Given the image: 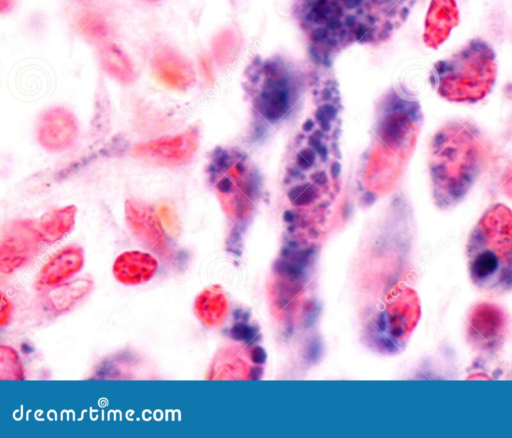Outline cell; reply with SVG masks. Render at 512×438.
<instances>
[{
  "instance_id": "4",
  "label": "cell",
  "mask_w": 512,
  "mask_h": 438,
  "mask_svg": "<svg viewBox=\"0 0 512 438\" xmlns=\"http://www.w3.org/2000/svg\"><path fill=\"white\" fill-rule=\"evenodd\" d=\"M496 76L493 47L481 38H473L450 56L437 61L430 71L429 81L446 101L472 104L490 93Z\"/></svg>"
},
{
  "instance_id": "9",
  "label": "cell",
  "mask_w": 512,
  "mask_h": 438,
  "mask_svg": "<svg viewBox=\"0 0 512 438\" xmlns=\"http://www.w3.org/2000/svg\"><path fill=\"white\" fill-rule=\"evenodd\" d=\"M77 132L76 118L63 107L45 111L40 116L36 128L38 142L49 150H60L69 146Z\"/></svg>"
},
{
  "instance_id": "21",
  "label": "cell",
  "mask_w": 512,
  "mask_h": 438,
  "mask_svg": "<svg viewBox=\"0 0 512 438\" xmlns=\"http://www.w3.org/2000/svg\"><path fill=\"white\" fill-rule=\"evenodd\" d=\"M74 1H77V2H87V1H91V0H74Z\"/></svg>"
},
{
  "instance_id": "10",
  "label": "cell",
  "mask_w": 512,
  "mask_h": 438,
  "mask_svg": "<svg viewBox=\"0 0 512 438\" xmlns=\"http://www.w3.org/2000/svg\"><path fill=\"white\" fill-rule=\"evenodd\" d=\"M151 68L156 80L169 89L185 90L195 80L192 64L171 48L158 51L152 58Z\"/></svg>"
},
{
  "instance_id": "6",
  "label": "cell",
  "mask_w": 512,
  "mask_h": 438,
  "mask_svg": "<svg viewBox=\"0 0 512 438\" xmlns=\"http://www.w3.org/2000/svg\"><path fill=\"white\" fill-rule=\"evenodd\" d=\"M43 242L38 225L29 219L8 221L2 229L0 271L11 274L30 263Z\"/></svg>"
},
{
  "instance_id": "1",
  "label": "cell",
  "mask_w": 512,
  "mask_h": 438,
  "mask_svg": "<svg viewBox=\"0 0 512 438\" xmlns=\"http://www.w3.org/2000/svg\"><path fill=\"white\" fill-rule=\"evenodd\" d=\"M418 0H294L292 15L312 57L330 62L354 45H378L407 21Z\"/></svg>"
},
{
  "instance_id": "22",
  "label": "cell",
  "mask_w": 512,
  "mask_h": 438,
  "mask_svg": "<svg viewBox=\"0 0 512 438\" xmlns=\"http://www.w3.org/2000/svg\"><path fill=\"white\" fill-rule=\"evenodd\" d=\"M149 1H157V0H149Z\"/></svg>"
},
{
  "instance_id": "20",
  "label": "cell",
  "mask_w": 512,
  "mask_h": 438,
  "mask_svg": "<svg viewBox=\"0 0 512 438\" xmlns=\"http://www.w3.org/2000/svg\"><path fill=\"white\" fill-rule=\"evenodd\" d=\"M501 188L503 193L512 199V166L504 172L501 179Z\"/></svg>"
},
{
  "instance_id": "16",
  "label": "cell",
  "mask_w": 512,
  "mask_h": 438,
  "mask_svg": "<svg viewBox=\"0 0 512 438\" xmlns=\"http://www.w3.org/2000/svg\"><path fill=\"white\" fill-rule=\"evenodd\" d=\"M194 312L207 326L219 325L226 313V300L218 286L203 290L194 301Z\"/></svg>"
},
{
  "instance_id": "17",
  "label": "cell",
  "mask_w": 512,
  "mask_h": 438,
  "mask_svg": "<svg viewBox=\"0 0 512 438\" xmlns=\"http://www.w3.org/2000/svg\"><path fill=\"white\" fill-rule=\"evenodd\" d=\"M104 70L123 84H130L136 79V71L129 57L116 45L106 44L99 52Z\"/></svg>"
},
{
  "instance_id": "13",
  "label": "cell",
  "mask_w": 512,
  "mask_h": 438,
  "mask_svg": "<svg viewBox=\"0 0 512 438\" xmlns=\"http://www.w3.org/2000/svg\"><path fill=\"white\" fill-rule=\"evenodd\" d=\"M84 264V253L81 247L71 245L58 251L41 269L36 287L50 288L63 283L76 273Z\"/></svg>"
},
{
  "instance_id": "7",
  "label": "cell",
  "mask_w": 512,
  "mask_h": 438,
  "mask_svg": "<svg viewBox=\"0 0 512 438\" xmlns=\"http://www.w3.org/2000/svg\"><path fill=\"white\" fill-rule=\"evenodd\" d=\"M198 141V132L195 129H188L177 135L138 144L132 149V155L146 163L158 166H182L193 158Z\"/></svg>"
},
{
  "instance_id": "3",
  "label": "cell",
  "mask_w": 512,
  "mask_h": 438,
  "mask_svg": "<svg viewBox=\"0 0 512 438\" xmlns=\"http://www.w3.org/2000/svg\"><path fill=\"white\" fill-rule=\"evenodd\" d=\"M467 269L481 292L499 296L512 291V210L489 206L472 228L466 243Z\"/></svg>"
},
{
  "instance_id": "19",
  "label": "cell",
  "mask_w": 512,
  "mask_h": 438,
  "mask_svg": "<svg viewBox=\"0 0 512 438\" xmlns=\"http://www.w3.org/2000/svg\"><path fill=\"white\" fill-rule=\"evenodd\" d=\"M0 326L3 327L11 319L13 306L11 302L6 298L4 294H1V304H0Z\"/></svg>"
},
{
  "instance_id": "5",
  "label": "cell",
  "mask_w": 512,
  "mask_h": 438,
  "mask_svg": "<svg viewBox=\"0 0 512 438\" xmlns=\"http://www.w3.org/2000/svg\"><path fill=\"white\" fill-rule=\"evenodd\" d=\"M510 322L506 311L497 304L481 302L468 313L466 338L473 350L493 354L504 344Z\"/></svg>"
},
{
  "instance_id": "12",
  "label": "cell",
  "mask_w": 512,
  "mask_h": 438,
  "mask_svg": "<svg viewBox=\"0 0 512 438\" xmlns=\"http://www.w3.org/2000/svg\"><path fill=\"white\" fill-rule=\"evenodd\" d=\"M93 286L94 283L89 277L61 283L42 292L40 305L49 315H61L83 300L92 291Z\"/></svg>"
},
{
  "instance_id": "15",
  "label": "cell",
  "mask_w": 512,
  "mask_h": 438,
  "mask_svg": "<svg viewBox=\"0 0 512 438\" xmlns=\"http://www.w3.org/2000/svg\"><path fill=\"white\" fill-rule=\"evenodd\" d=\"M76 213L74 205L46 212L38 223L43 242L53 244L68 234L75 225Z\"/></svg>"
},
{
  "instance_id": "14",
  "label": "cell",
  "mask_w": 512,
  "mask_h": 438,
  "mask_svg": "<svg viewBox=\"0 0 512 438\" xmlns=\"http://www.w3.org/2000/svg\"><path fill=\"white\" fill-rule=\"evenodd\" d=\"M157 268V260L149 253L126 251L116 258L112 272L118 282L125 285H138L153 278Z\"/></svg>"
},
{
  "instance_id": "8",
  "label": "cell",
  "mask_w": 512,
  "mask_h": 438,
  "mask_svg": "<svg viewBox=\"0 0 512 438\" xmlns=\"http://www.w3.org/2000/svg\"><path fill=\"white\" fill-rule=\"evenodd\" d=\"M124 211L127 225L135 238L163 258H169L172 248L155 208L146 202L128 199Z\"/></svg>"
},
{
  "instance_id": "18",
  "label": "cell",
  "mask_w": 512,
  "mask_h": 438,
  "mask_svg": "<svg viewBox=\"0 0 512 438\" xmlns=\"http://www.w3.org/2000/svg\"><path fill=\"white\" fill-rule=\"evenodd\" d=\"M25 376L17 352L10 346H0V379L22 380Z\"/></svg>"
},
{
  "instance_id": "11",
  "label": "cell",
  "mask_w": 512,
  "mask_h": 438,
  "mask_svg": "<svg viewBox=\"0 0 512 438\" xmlns=\"http://www.w3.org/2000/svg\"><path fill=\"white\" fill-rule=\"evenodd\" d=\"M458 23L459 10L455 0H431L424 23V43L437 49Z\"/></svg>"
},
{
  "instance_id": "2",
  "label": "cell",
  "mask_w": 512,
  "mask_h": 438,
  "mask_svg": "<svg viewBox=\"0 0 512 438\" xmlns=\"http://www.w3.org/2000/svg\"><path fill=\"white\" fill-rule=\"evenodd\" d=\"M489 148L479 127L466 119H451L434 133L428 169L432 199L440 210L457 207L483 173Z\"/></svg>"
}]
</instances>
